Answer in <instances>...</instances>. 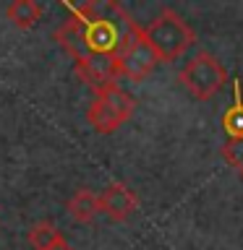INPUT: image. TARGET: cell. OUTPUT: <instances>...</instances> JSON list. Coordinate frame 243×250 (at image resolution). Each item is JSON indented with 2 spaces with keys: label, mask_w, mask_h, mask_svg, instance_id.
Masks as SVG:
<instances>
[{
  "label": "cell",
  "mask_w": 243,
  "mask_h": 250,
  "mask_svg": "<svg viewBox=\"0 0 243 250\" xmlns=\"http://www.w3.org/2000/svg\"><path fill=\"white\" fill-rule=\"evenodd\" d=\"M141 31L160 62H175L180 55H186L196 44L194 26L172 8H162L160 16L152 19L146 26H141Z\"/></svg>",
  "instance_id": "1"
},
{
  "label": "cell",
  "mask_w": 243,
  "mask_h": 250,
  "mask_svg": "<svg viewBox=\"0 0 243 250\" xmlns=\"http://www.w3.org/2000/svg\"><path fill=\"white\" fill-rule=\"evenodd\" d=\"M133 109H136V99L121 86H113V89L94 94L92 104L86 107V123L92 125L94 133L110 136L131 120Z\"/></svg>",
  "instance_id": "2"
},
{
  "label": "cell",
  "mask_w": 243,
  "mask_h": 250,
  "mask_svg": "<svg viewBox=\"0 0 243 250\" xmlns=\"http://www.w3.org/2000/svg\"><path fill=\"white\" fill-rule=\"evenodd\" d=\"M178 81L188 89L194 99L207 102L212 97H217L227 83V70L212 52H196L191 60L180 68Z\"/></svg>",
  "instance_id": "3"
},
{
  "label": "cell",
  "mask_w": 243,
  "mask_h": 250,
  "mask_svg": "<svg viewBox=\"0 0 243 250\" xmlns=\"http://www.w3.org/2000/svg\"><path fill=\"white\" fill-rule=\"evenodd\" d=\"M115 65H118V73L123 78H128V81H144V78L154 70V65L160 60H157V55L152 52V47L146 44L144 39V31H141L139 23H133V26L125 31L121 47H118L115 52Z\"/></svg>",
  "instance_id": "4"
},
{
  "label": "cell",
  "mask_w": 243,
  "mask_h": 250,
  "mask_svg": "<svg viewBox=\"0 0 243 250\" xmlns=\"http://www.w3.org/2000/svg\"><path fill=\"white\" fill-rule=\"evenodd\" d=\"M73 73L81 78V83H86L94 94L113 89L118 86V65L113 58H81L73 62Z\"/></svg>",
  "instance_id": "5"
},
{
  "label": "cell",
  "mask_w": 243,
  "mask_h": 250,
  "mask_svg": "<svg viewBox=\"0 0 243 250\" xmlns=\"http://www.w3.org/2000/svg\"><path fill=\"white\" fill-rule=\"evenodd\" d=\"M99 208H102V214L110 216L113 222H125V219L139 208V195L125 183H110L105 190L99 193Z\"/></svg>",
  "instance_id": "6"
},
{
  "label": "cell",
  "mask_w": 243,
  "mask_h": 250,
  "mask_svg": "<svg viewBox=\"0 0 243 250\" xmlns=\"http://www.w3.org/2000/svg\"><path fill=\"white\" fill-rule=\"evenodd\" d=\"M66 211H68V216L73 219L76 224H89V222L97 219V214H102L99 195L94 190H89V188H78V190L68 198Z\"/></svg>",
  "instance_id": "7"
},
{
  "label": "cell",
  "mask_w": 243,
  "mask_h": 250,
  "mask_svg": "<svg viewBox=\"0 0 243 250\" xmlns=\"http://www.w3.org/2000/svg\"><path fill=\"white\" fill-rule=\"evenodd\" d=\"M45 8L34 3V0H16L5 8V19L13 23L16 29H34L42 21Z\"/></svg>",
  "instance_id": "8"
},
{
  "label": "cell",
  "mask_w": 243,
  "mask_h": 250,
  "mask_svg": "<svg viewBox=\"0 0 243 250\" xmlns=\"http://www.w3.org/2000/svg\"><path fill=\"white\" fill-rule=\"evenodd\" d=\"M63 237H66V234H63L50 219H39V222H34L26 232V240H29L31 250H50L55 242L63 240Z\"/></svg>",
  "instance_id": "9"
},
{
  "label": "cell",
  "mask_w": 243,
  "mask_h": 250,
  "mask_svg": "<svg viewBox=\"0 0 243 250\" xmlns=\"http://www.w3.org/2000/svg\"><path fill=\"white\" fill-rule=\"evenodd\" d=\"M222 128L227 133V138H243V102H241V83L238 81H235L233 104L222 115Z\"/></svg>",
  "instance_id": "10"
},
{
  "label": "cell",
  "mask_w": 243,
  "mask_h": 250,
  "mask_svg": "<svg viewBox=\"0 0 243 250\" xmlns=\"http://www.w3.org/2000/svg\"><path fill=\"white\" fill-rule=\"evenodd\" d=\"M219 151H222V159L238 172V177H243V138H225Z\"/></svg>",
  "instance_id": "11"
},
{
  "label": "cell",
  "mask_w": 243,
  "mask_h": 250,
  "mask_svg": "<svg viewBox=\"0 0 243 250\" xmlns=\"http://www.w3.org/2000/svg\"><path fill=\"white\" fill-rule=\"evenodd\" d=\"M50 250H73V248H71V242H68L66 237H63V240H58V242H55V245H52Z\"/></svg>",
  "instance_id": "12"
}]
</instances>
